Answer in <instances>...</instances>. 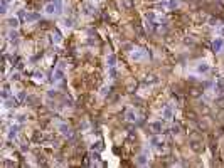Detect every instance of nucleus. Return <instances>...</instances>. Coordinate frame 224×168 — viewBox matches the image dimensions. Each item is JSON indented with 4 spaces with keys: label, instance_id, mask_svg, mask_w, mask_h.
Wrapping results in <instances>:
<instances>
[{
    "label": "nucleus",
    "instance_id": "7",
    "mask_svg": "<svg viewBox=\"0 0 224 168\" xmlns=\"http://www.w3.org/2000/svg\"><path fill=\"white\" fill-rule=\"evenodd\" d=\"M174 116V111H172V106L167 104L163 109H162V118H165V119H172Z\"/></svg>",
    "mask_w": 224,
    "mask_h": 168
},
{
    "label": "nucleus",
    "instance_id": "8",
    "mask_svg": "<svg viewBox=\"0 0 224 168\" xmlns=\"http://www.w3.org/2000/svg\"><path fill=\"white\" fill-rule=\"evenodd\" d=\"M223 49H224V41L223 39H216L212 44V51L214 52H223Z\"/></svg>",
    "mask_w": 224,
    "mask_h": 168
},
{
    "label": "nucleus",
    "instance_id": "27",
    "mask_svg": "<svg viewBox=\"0 0 224 168\" xmlns=\"http://www.w3.org/2000/svg\"><path fill=\"white\" fill-rule=\"evenodd\" d=\"M116 76H118L116 69H115V67H109V77H111V79H116Z\"/></svg>",
    "mask_w": 224,
    "mask_h": 168
},
{
    "label": "nucleus",
    "instance_id": "33",
    "mask_svg": "<svg viewBox=\"0 0 224 168\" xmlns=\"http://www.w3.org/2000/svg\"><path fill=\"white\" fill-rule=\"evenodd\" d=\"M24 98H26V94H24V93H22V91H20V93H19V101H22V99H24Z\"/></svg>",
    "mask_w": 224,
    "mask_h": 168
},
{
    "label": "nucleus",
    "instance_id": "11",
    "mask_svg": "<svg viewBox=\"0 0 224 168\" xmlns=\"http://www.w3.org/2000/svg\"><path fill=\"white\" fill-rule=\"evenodd\" d=\"M126 119L130 121V123H136V121H138V114H136L135 111L133 109H130V111H126Z\"/></svg>",
    "mask_w": 224,
    "mask_h": 168
},
{
    "label": "nucleus",
    "instance_id": "1",
    "mask_svg": "<svg viewBox=\"0 0 224 168\" xmlns=\"http://www.w3.org/2000/svg\"><path fill=\"white\" fill-rule=\"evenodd\" d=\"M19 15H20L22 19L27 22V24H31V22H36V20H39V19H41V17H39V14H31V12H24V10H22Z\"/></svg>",
    "mask_w": 224,
    "mask_h": 168
},
{
    "label": "nucleus",
    "instance_id": "17",
    "mask_svg": "<svg viewBox=\"0 0 224 168\" xmlns=\"http://www.w3.org/2000/svg\"><path fill=\"white\" fill-rule=\"evenodd\" d=\"M17 131H19V126L17 125H12L10 130H9V140H14L17 136Z\"/></svg>",
    "mask_w": 224,
    "mask_h": 168
},
{
    "label": "nucleus",
    "instance_id": "28",
    "mask_svg": "<svg viewBox=\"0 0 224 168\" xmlns=\"http://www.w3.org/2000/svg\"><path fill=\"white\" fill-rule=\"evenodd\" d=\"M157 81H158V79H157L155 76H148V77H147V83H153V84H155Z\"/></svg>",
    "mask_w": 224,
    "mask_h": 168
},
{
    "label": "nucleus",
    "instance_id": "15",
    "mask_svg": "<svg viewBox=\"0 0 224 168\" xmlns=\"http://www.w3.org/2000/svg\"><path fill=\"white\" fill-rule=\"evenodd\" d=\"M179 5H180L179 0H167V7H169V10H175V9H179Z\"/></svg>",
    "mask_w": 224,
    "mask_h": 168
},
{
    "label": "nucleus",
    "instance_id": "20",
    "mask_svg": "<svg viewBox=\"0 0 224 168\" xmlns=\"http://www.w3.org/2000/svg\"><path fill=\"white\" fill-rule=\"evenodd\" d=\"M10 88H9V84H4V91H2V98L4 99H9V96H10Z\"/></svg>",
    "mask_w": 224,
    "mask_h": 168
},
{
    "label": "nucleus",
    "instance_id": "34",
    "mask_svg": "<svg viewBox=\"0 0 224 168\" xmlns=\"http://www.w3.org/2000/svg\"><path fill=\"white\" fill-rule=\"evenodd\" d=\"M12 79H14V81H19V74L15 72V74H14V76H12Z\"/></svg>",
    "mask_w": 224,
    "mask_h": 168
},
{
    "label": "nucleus",
    "instance_id": "16",
    "mask_svg": "<svg viewBox=\"0 0 224 168\" xmlns=\"http://www.w3.org/2000/svg\"><path fill=\"white\" fill-rule=\"evenodd\" d=\"M190 148L197 153L202 151V145H201V141H197V140H192V141H190Z\"/></svg>",
    "mask_w": 224,
    "mask_h": 168
},
{
    "label": "nucleus",
    "instance_id": "26",
    "mask_svg": "<svg viewBox=\"0 0 224 168\" xmlns=\"http://www.w3.org/2000/svg\"><path fill=\"white\" fill-rule=\"evenodd\" d=\"M123 7H125L126 10H130L131 7H133V2H131V0H123Z\"/></svg>",
    "mask_w": 224,
    "mask_h": 168
},
{
    "label": "nucleus",
    "instance_id": "3",
    "mask_svg": "<svg viewBox=\"0 0 224 168\" xmlns=\"http://www.w3.org/2000/svg\"><path fill=\"white\" fill-rule=\"evenodd\" d=\"M148 128H150V131L153 135H160L162 130H163V125H162V121H153V123L148 125Z\"/></svg>",
    "mask_w": 224,
    "mask_h": 168
},
{
    "label": "nucleus",
    "instance_id": "13",
    "mask_svg": "<svg viewBox=\"0 0 224 168\" xmlns=\"http://www.w3.org/2000/svg\"><path fill=\"white\" fill-rule=\"evenodd\" d=\"M147 163H148V158H147V155H143V153H142V155H138V156H136V165L145 167Z\"/></svg>",
    "mask_w": 224,
    "mask_h": 168
},
{
    "label": "nucleus",
    "instance_id": "22",
    "mask_svg": "<svg viewBox=\"0 0 224 168\" xmlns=\"http://www.w3.org/2000/svg\"><path fill=\"white\" fill-rule=\"evenodd\" d=\"M103 148H104V145H103V141H101V140H98V141L93 145V150H94V151H101Z\"/></svg>",
    "mask_w": 224,
    "mask_h": 168
},
{
    "label": "nucleus",
    "instance_id": "2",
    "mask_svg": "<svg viewBox=\"0 0 224 168\" xmlns=\"http://www.w3.org/2000/svg\"><path fill=\"white\" fill-rule=\"evenodd\" d=\"M145 57H147V51H145V49H136L135 52H131V59H133L135 62L143 61Z\"/></svg>",
    "mask_w": 224,
    "mask_h": 168
},
{
    "label": "nucleus",
    "instance_id": "21",
    "mask_svg": "<svg viewBox=\"0 0 224 168\" xmlns=\"http://www.w3.org/2000/svg\"><path fill=\"white\" fill-rule=\"evenodd\" d=\"M91 165H99V155H98V151L94 153V150H93V153H91Z\"/></svg>",
    "mask_w": 224,
    "mask_h": 168
},
{
    "label": "nucleus",
    "instance_id": "24",
    "mask_svg": "<svg viewBox=\"0 0 224 168\" xmlns=\"http://www.w3.org/2000/svg\"><path fill=\"white\" fill-rule=\"evenodd\" d=\"M180 133V125L179 123H174L172 125V135H179Z\"/></svg>",
    "mask_w": 224,
    "mask_h": 168
},
{
    "label": "nucleus",
    "instance_id": "6",
    "mask_svg": "<svg viewBox=\"0 0 224 168\" xmlns=\"http://www.w3.org/2000/svg\"><path fill=\"white\" fill-rule=\"evenodd\" d=\"M214 91L217 94H224V77H217V81L214 84Z\"/></svg>",
    "mask_w": 224,
    "mask_h": 168
},
{
    "label": "nucleus",
    "instance_id": "4",
    "mask_svg": "<svg viewBox=\"0 0 224 168\" xmlns=\"http://www.w3.org/2000/svg\"><path fill=\"white\" fill-rule=\"evenodd\" d=\"M54 81H61L64 77V62H59V66L54 69Z\"/></svg>",
    "mask_w": 224,
    "mask_h": 168
},
{
    "label": "nucleus",
    "instance_id": "32",
    "mask_svg": "<svg viewBox=\"0 0 224 168\" xmlns=\"http://www.w3.org/2000/svg\"><path fill=\"white\" fill-rule=\"evenodd\" d=\"M34 77H36V79H42V74L41 72H34Z\"/></svg>",
    "mask_w": 224,
    "mask_h": 168
},
{
    "label": "nucleus",
    "instance_id": "14",
    "mask_svg": "<svg viewBox=\"0 0 224 168\" xmlns=\"http://www.w3.org/2000/svg\"><path fill=\"white\" fill-rule=\"evenodd\" d=\"M9 42H12V44H17V42H19V34H17L14 29L9 32Z\"/></svg>",
    "mask_w": 224,
    "mask_h": 168
},
{
    "label": "nucleus",
    "instance_id": "9",
    "mask_svg": "<svg viewBox=\"0 0 224 168\" xmlns=\"http://www.w3.org/2000/svg\"><path fill=\"white\" fill-rule=\"evenodd\" d=\"M209 64L207 62H199L197 67H196V71H197V74H207L209 72Z\"/></svg>",
    "mask_w": 224,
    "mask_h": 168
},
{
    "label": "nucleus",
    "instance_id": "10",
    "mask_svg": "<svg viewBox=\"0 0 224 168\" xmlns=\"http://www.w3.org/2000/svg\"><path fill=\"white\" fill-rule=\"evenodd\" d=\"M44 10H46V14L52 15V14H58V7H56V4H54V2H49V4H46Z\"/></svg>",
    "mask_w": 224,
    "mask_h": 168
},
{
    "label": "nucleus",
    "instance_id": "23",
    "mask_svg": "<svg viewBox=\"0 0 224 168\" xmlns=\"http://www.w3.org/2000/svg\"><path fill=\"white\" fill-rule=\"evenodd\" d=\"M52 41L56 42V44H59V42H61V34H59V30H54V32H52Z\"/></svg>",
    "mask_w": 224,
    "mask_h": 168
},
{
    "label": "nucleus",
    "instance_id": "25",
    "mask_svg": "<svg viewBox=\"0 0 224 168\" xmlns=\"http://www.w3.org/2000/svg\"><path fill=\"white\" fill-rule=\"evenodd\" d=\"M52 2L58 7V14H61V12H63V0H52Z\"/></svg>",
    "mask_w": 224,
    "mask_h": 168
},
{
    "label": "nucleus",
    "instance_id": "29",
    "mask_svg": "<svg viewBox=\"0 0 224 168\" xmlns=\"http://www.w3.org/2000/svg\"><path fill=\"white\" fill-rule=\"evenodd\" d=\"M64 25L71 27V25H73V20H71V19H64Z\"/></svg>",
    "mask_w": 224,
    "mask_h": 168
},
{
    "label": "nucleus",
    "instance_id": "30",
    "mask_svg": "<svg viewBox=\"0 0 224 168\" xmlns=\"http://www.w3.org/2000/svg\"><path fill=\"white\" fill-rule=\"evenodd\" d=\"M108 93H109V88H106V86H104L103 89H101V94H103V96H106Z\"/></svg>",
    "mask_w": 224,
    "mask_h": 168
},
{
    "label": "nucleus",
    "instance_id": "5",
    "mask_svg": "<svg viewBox=\"0 0 224 168\" xmlns=\"http://www.w3.org/2000/svg\"><path fill=\"white\" fill-rule=\"evenodd\" d=\"M59 131H61V135L66 136V138L73 136V130H71V126L66 125V123H61V125H59Z\"/></svg>",
    "mask_w": 224,
    "mask_h": 168
},
{
    "label": "nucleus",
    "instance_id": "12",
    "mask_svg": "<svg viewBox=\"0 0 224 168\" xmlns=\"http://www.w3.org/2000/svg\"><path fill=\"white\" fill-rule=\"evenodd\" d=\"M150 143H152L155 148H158V150L163 146V140H162V138H158V136H153V138L150 140Z\"/></svg>",
    "mask_w": 224,
    "mask_h": 168
},
{
    "label": "nucleus",
    "instance_id": "31",
    "mask_svg": "<svg viewBox=\"0 0 224 168\" xmlns=\"http://www.w3.org/2000/svg\"><path fill=\"white\" fill-rule=\"evenodd\" d=\"M10 2H12V0H2V7H7Z\"/></svg>",
    "mask_w": 224,
    "mask_h": 168
},
{
    "label": "nucleus",
    "instance_id": "18",
    "mask_svg": "<svg viewBox=\"0 0 224 168\" xmlns=\"http://www.w3.org/2000/svg\"><path fill=\"white\" fill-rule=\"evenodd\" d=\"M106 64H108V67H115L116 66V56L115 54H109L108 59H106Z\"/></svg>",
    "mask_w": 224,
    "mask_h": 168
},
{
    "label": "nucleus",
    "instance_id": "19",
    "mask_svg": "<svg viewBox=\"0 0 224 168\" xmlns=\"http://www.w3.org/2000/svg\"><path fill=\"white\" fill-rule=\"evenodd\" d=\"M7 24H9L10 29H17V27H19V19H17V17H10V19L7 20Z\"/></svg>",
    "mask_w": 224,
    "mask_h": 168
}]
</instances>
